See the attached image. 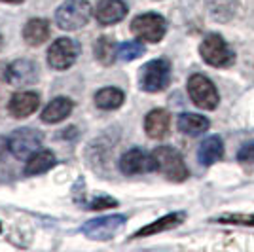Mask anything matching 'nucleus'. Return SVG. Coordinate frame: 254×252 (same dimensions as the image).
Returning a JSON list of instances; mask_svg holds the SVG:
<instances>
[{
	"label": "nucleus",
	"instance_id": "nucleus-28",
	"mask_svg": "<svg viewBox=\"0 0 254 252\" xmlns=\"http://www.w3.org/2000/svg\"><path fill=\"white\" fill-rule=\"evenodd\" d=\"M2 2H10V4H19L23 0H2Z\"/></svg>",
	"mask_w": 254,
	"mask_h": 252
},
{
	"label": "nucleus",
	"instance_id": "nucleus-4",
	"mask_svg": "<svg viewBox=\"0 0 254 252\" xmlns=\"http://www.w3.org/2000/svg\"><path fill=\"white\" fill-rule=\"evenodd\" d=\"M42 133L31 129V127H23V129H15L8 137V150L13 158L17 159H29L38 152L42 146Z\"/></svg>",
	"mask_w": 254,
	"mask_h": 252
},
{
	"label": "nucleus",
	"instance_id": "nucleus-3",
	"mask_svg": "<svg viewBox=\"0 0 254 252\" xmlns=\"http://www.w3.org/2000/svg\"><path fill=\"white\" fill-rule=\"evenodd\" d=\"M199 53L205 63L216 68L230 66L235 61V55L220 34H207L199 46Z\"/></svg>",
	"mask_w": 254,
	"mask_h": 252
},
{
	"label": "nucleus",
	"instance_id": "nucleus-7",
	"mask_svg": "<svg viewBox=\"0 0 254 252\" xmlns=\"http://www.w3.org/2000/svg\"><path fill=\"white\" fill-rule=\"evenodd\" d=\"M188 93L193 105L203 108V110H214L218 106V91L211 80L203 74H193L188 80Z\"/></svg>",
	"mask_w": 254,
	"mask_h": 252
},
{
	"label": "nucleus",
	"instance_id": "nucleus-22",
	"mask_svg": "<svg viewBox=\"0 0 254 252\" xmlns=\"http://www.w3.org/2000/svg\"><path fill=\"white\" fill-rule=\"evenodd\" d=\"M95 57L103 64H112L114 59H118V46L112 38L108 36H101L95 42Z\"/></svg>",
	"mask_w": 254,
	"mask_h": 252
},
{
	"label": "nucleus",
	"instance_id": "nucleus-8",
	"mask_svg": "<svg viewBox=\"0 0 254 252\" xmlns=\"http://www.w3.org/2000/svg\"><path fill=\"white\" fill-rule=\"evenodd\" d=\"M126 216L124 214H112V216H101L93 220L85 222L82 226V233L93 241H108L116 235L118 231L126 226Z\"/></svg>",
	"mask_w": 254,
	"mask_h": 252
},
{
	"label": "nucleus",
	"instance_id": "nucleus-25",
	"mask_svg": "<svg viewBox=\"0 0 254 252\" xmlns=\"http://www.w3.org/2000/svg\"><path fill=\"white\" fill-rule=\"evenodd\" d=\"M118 201L112 199V197H108V195H101V197H97L89 203V207L87 209L91 210H103V209H108V207H116Z\"/></svg>",
	"mask_w": 254,
	"mask_h": 252
},
{
	"label": "nucleus",
	"instance_id": "nucleus-24",
	"mask_svg": "<svg viewBox=\"0 0 254 252\" xmlns=\"http://www.w3.org/2000/svg\"><path fill=\"white\" fill-rule=\"evenodd\" d=\"M237 161L247 169L254 167V142H249L245 144L239 152H237Z\"/></svg>",
	"mask_w": 254,
	"mask_h": 252
},
{
	"label": "nucleus",
	"instance_id": "nucleus-23",
	"mask_svg": "<svg viewBox=\"0 0 254 252\" xmlns=\"http://www.w3.org/2000/svg\"><path fill=\"white\" fill-rule=\"evenodd\" d=\"M144 53V44L142 42H124L118 46V59L120 61H135Z\"/></svg>",
	"mask_w": 254,
	"mask_h": 252
},
{
	"label": "nucleus",
	"instance_id": "nucleus-30",
	"mask_svg": "<svg viewBox=\"0 0 254 252\" xmlns=\"http://www.w3.org/2000/svg\"><path fill=\"white\" fill-rule=\"evenodd\" d=\"M0 230H2V226H0Z\"/></svg>",
	"mask_w": 254,
	"mask_h": 252
},
{
	"label": "nucleus",
	"instance_id": "nucleus-16",
	"mask_svg": "<svg viewBox=\"0 0 254 252\" xmlns=\"http://www.w3.org/2000/svg\"><path fill=\"white\" fill-rule=\"evenodd\" d=\"M224 158V144L222 138L212 135V137L205 138L199 146V152H197V159L199 163L209 167V165H214L216 161H220Z\"/></svg>",
	"mask_w": 254,
	"mask_h": 252
},
{
	"label": "nucleus",
	"instance_id": "nucleus-2",
	"mask_svg": "<svg viewBox=\"0 0 254 252\" xmlns=\"http://www.w3.org/2000/svg\"><path fill=\"white\" fill-rule=\"evenodd\" d=\"M152 158L156 163V171L167 177L171 182H184L188 179V167L175 148L158 146L152 152Z\"/></svg>",
	"mask_w": 254,
	"mask_h": 252
},
{
	"label": "nucleus",
	"instance_id": "nucleus-11",
	"mask_svg": "<svg viewBox=\"0 0 254 252\" xmlns=\"http://www.w3.org/2000/svg\"><path fill=\"white\" fill-rule=\"evenodd\" d=\"M127 15V6L122 0H101L95 8V19L101 25H114Z\"/></svg>",
	"mask_w": 254,
	"mask_h": 252
},
{
	"label": "nucleus",
	"instance_id": "nucleus-10",
	"mask_svg": "<svg viewBox=\"0 0 254 252\" xmlns=\"http://www.w3.org/2000/svg\"><path fill=\"white\" fill-rule=\"evenodd\" d=\"M120 169L122 173L131 177V175H140V173H150L156 171V163L152 154L142 152L140 148H131L120 159Z\"/></svg>",
	"mask_w": 254,
	"mask_h": 252
},
{
	"label": "nucleus",
	"instance_id": "nucleus-21",
	"mask_svg": "<svg viewBox=\"0 0 254 252\" xmlns=\"http://www.w3.org/2000/svg\"><path fill=\"white\" fill-rule=\"evenodd\" d=\"M124 91H120L118 87H105L95 93V105L101 110H116L124 105Z\"/></svg>",
	"mask_w": 254,
	"mask_h": 252
},
{
	"label": "nucleus",
	"instance_id": "nucleus-6",
	"mask_svg": "<svg viewBox=\"0 0 254 252\" xmlns=\"http://www.w3.org/2000/svg\"><path fill=\"white\" fill-rule=\"evenodd\" d=\"M167 31V23L159 13H142L131 21V32L142 42H159Z\"/></svg>",
	"mask_w": 254,
	"mask_h": 252
},
{
	"label": "nucleus",
	"instance_id": "nucleus-14",
	"mask_svg": "<svg viewBox=\"0 0 254 252\" xmlns=\"http://www.w3.org/2000/svg\"><path fill=\"white\" fill-rule=\"evenodd\" d=\"M40 97L34 91H19L10 99V114L13 118H27L36 112Z\"/></svg>",
	"mask_w": 254,
	"mask_h": 252
},
{
	"label": "nucleus",
	"instance_id": "nucleus-18",
	"mask_svg": "<svg viewBox=\"0 0 254 252\" xmlns=\"http://www.w3.org/2000/svg\"><path fill=\"white\" fill-rule=\"evenodd\" d=\"M23 38L29 46H42L50 38V23L46 19H31L23 29Z\"/></svg>",
	"mask_w": 254,
	"mask_h": 252
},
{
	"label": "nucleus",
	"instance_id": "nucleus-26",
	"mask_svg": "<svg viewBox=\"0 0 254 252\" xmlns=\"http://www.w3.org/2000/svg\"><path fill=\"white\" fill-rule=\"evenodd\" d=\"M218 222L224 224H247V226H254V216H245V214H226Z\"/></svg>",
	"mask_w": 254,
	"mask_h": 252
},
{
	"label": "nucleus",
	"instance_id": "nucleus-19",
	"mask_svg": "<svg viewBox=\"0 0 254 252\" xmlns=\"http://www.w3.org/2000/svg\"><path fill=\"white\" fill-rule=\"evenodd\" d=\"M53 165H55V156H53L52 152L50 150H38L27 161L25 175L27 177H36V175H42L46 171H50Z\"/></svg>",
	"mask_w": 254,
	"mask_h": 252
},
{
	"label": "nucleus",
	"instance_id": "nucleus-1",
	"mask_svg": "<svg viewBox=\"0 0 254 252\" xmlns=\"http://www.w3.org/2000/svg\"><path fill=\"white\" fill-rule=\"evenodd\" d=\"M91 4L87 0H66L55 11V23L63 31H78L91 19Z\"/></svg>",
	"mask_w": 254,
	"mask_h": 252
},
{
	"label": "nucleus",
	"instance_id": "nucleus-5",
	"mask_svg": "<svg viewBox=\"0 0 254 252\" xmlns=\"http://www.w3.org/2000/svg\"><path fill=\"white\" fill-rule=\"evenodd\" d=\"M140 87L148 93L163 91L171 80V64L165 59H154L140 68Z\"/></svg>",
	"mask_w": 254,
	"mask_h": 252
},
{
	"label": "nucleus",
	"instance_id": "nucleus-12",
	"mask_svg": "<svg viewBox=\"0 0 254 252\" xmlns=\"http://www.w3.org/2000/svg\"><path fill=\"white\" fill-rule=\"evenodd\" d=\"M169 127H171V116L167 110H161L156 108L148 112L146 120H144V131L150 138H165L169 135Z\"/></svg>",
	"mask_w": 254,
	"mask_h": 252
},
{
	"label": "nucleus",
	"instance_id": "nucleus-29",
	"mask_svg": "<svg viewBox=\"0 0 254 252\" xmlns=\"http://www.w3.org/2000/svg\"><path fill=\"white\" fill-rule=\"evenodd\" d=\"M0 48H2V36H0Z\"/></svg>",
	"mask_w": 254,
	"mask_h": 252
},
{
	"label": "nucleus",
	"instance_id": "nucleus-15",
	"mask_svg": "<svg viewBox=\"0 0 254 252\" xmlns=\"http://www.w3.org/2000/svg\"><path fill=\"white\" fill-rule=\"evenodd\" d=\"M72 101L66 97H55L50 105L42 110V122L44 124H59L66 120L72 112Z\"/></svg>",
	"mask_w": 254,
	"mask_h": 252
},
{
	"label": "nucleus",
	"instance_id": "nucleus-27",
	"mask_svg": "<svg viewBox=\"0 0 254 252\" xmlns=\"http://www.w3.org/2000/svg\"><path fill=\"white\" fill-rule=\"evenodd\" d=\"M8 148V138H2L0 137V156L4 154V150Z\"/></svg>",
	"mask_w": 254,
	"mask_h": 252
},
{
	"label": "nucleus",
	"instance_id": "nucleus-20",
	"mask_svg": "<svg viewBox=\"0 0 254 252\" xmlns=\"http://www.w3.org/2000/svg\"><path fill=\"white\" fill-rule=\"evenodd\" d=\"M184 220V212H173V214H167V216H163V218H159V220L152 222L150 226H144V228H140V230L133 235L135 239L137 237H146V235H154V233H159V231H167V230H173V228H177L179 224H182Z\"/></svg>",
	"mask_w": 254,
	"mask_h": 252
},
{
	"label": "nucleus",
	"instance_id": "nucleus-9",
	"mask_svg": "<svg viewBox=\"0 0 254 252\" xmlns=\"http://www.w3.org/2000/svg\"><path fill=\"white\" fill-rule=\"evenodd\" d=\"M80 55V44L72 38H57L48 50V64L53 70H66L76 63Z\"/></svg>",
	"mask_w": 254,
	"mask_h": 252
},
{
	"label": "nucleus",
	"instance_id": "nucleus-13",
	"mask_svg": "<svg viewBox=\"0 0 254 252\" xmlns=\"http://www.w3.org/2000/svg\"><path fill=\"white\" fill-rule=\"evenodd\" d=\"M6 80L11 85H27L36 80V66L29 59H19L6 68Z\"/></svg>",
	"mask_w": 254,
	"mask_h": 252
},
{
	"label": "nucleus",
	"instance_id": "nucleus-17",
	"mask_svg": "<svg viewBox=\"0 0 254 252\" xmlns=\"http://www.w3.org/2000/svg\"><path fill=\"white\" fill-rule=\"evenodd\" d=\"M209 120L201 114H190V112H184L179 116V129L188 135V137H199L203 135L207 129H209Z\"/></svg>",
	"mask_w": 254,
	"mask_h": 252
}]
</instances>
